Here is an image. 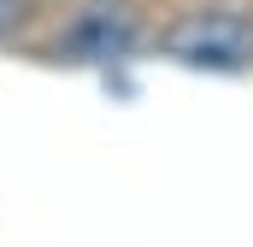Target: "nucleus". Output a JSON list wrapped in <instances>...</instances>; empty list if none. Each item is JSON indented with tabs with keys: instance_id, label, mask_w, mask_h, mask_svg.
Returning a JSON list of instances; mask_svg holds the SVG:
<instances>
[{
	"instance_id": "2",
	"label": "nucleus",
	"mask_w": 253,
	"mask_h": 247,
	"mask_svg": "<svg viewBox=\"0 0 253 247\" xmlns=\"http://www.w3.org/2000/svg\"><path fill=\"white\" fill-rule=\"evenodd\" d=\"M129 47H135V24H129L124 12H83V18L59 36V53L65 59H83V65L124 59Z\"/></svg>"
},
{
	"instance_id": "3",
	"label": "nucleus",
	"mask_w": 253,
	"mask_h": 247,
	"mask_svg": "<svg viewBox=\"0 0 253 247\" xmlns=\"http://www.w3.org/2000/svg\"><path fill=\"white\" fill-rule=\"evenodd\" d=\"M30 12H36V0H0V41H6L12 30H24Z\"/></svg>"
},
{
	"instance_id": "1",
	"label": "nucleus",
	"mask_w": 253,
	"mask_h": 247,
	"mask_svg": "<svg viewBox=\"0 0 253 247\" xmlns=\"http://www.w3.org/2000/svg\"><path fill=\"white\" fill-rule=\"evenodd\" d=\"M159 47L177 65H200V71H248L253 65V18L236 6H200L189 18H177Z\"/></svg>"
}]
</instances>
